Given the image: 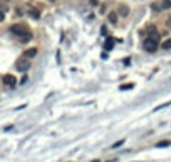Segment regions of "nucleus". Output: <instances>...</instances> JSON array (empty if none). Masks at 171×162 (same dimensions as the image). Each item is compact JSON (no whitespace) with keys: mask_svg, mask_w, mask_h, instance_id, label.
<instances>
[{"mask_svg":"<svg viewBox=\"0 0 171 162\" xmlns=\"http://www.w3.org/2000/svg\"><path fill=\"white\" fill-rule=\"evenodd\" d=\"M116 12H117V15H119V17L126 18L129 15V7L126 4H121L119 7H117V10H116Z\"/></svg>","mask_w":171,"mask_h":162,"instance_id":"obj_6","label":"nucleus"},{"mask_svg":"<svg viewBox=\"0 0 171 162\" xmlns=\"http://www.w3.org/2000/svg\"><path fill=\"white\" fill-rule=\"evenodd\" d=\"M166 25H168V29H171V17L166 20Z\"/></svg>","mask_w":171,"mask_h":162,"instance_id":"obj_20","label":"nucleus"},{"mask_svg":"<svg viewBox=\"0 0 171 162\" xmlns=\"http://www.w3.org/2000/svg\"><path fill=\"white\" fill-rule=\"evenodd\" d=\"M89 4L92 5V7H96V5H97V0H89Z\"/></svg>","mask_w":171,"mask_h":162,"instance_id":"obj_17","label":"nucleus"},{"mask_svg":"<svg viewBox=\"0 0 171 162\" xmlns=\"http://www.w3.org/2000/svg\"><path fill=\"white\" fill-rule=\"evenodd\" d=\"M29 40H32V34H30V32L27 35H24V37H20V42H24V43L29 42Z\"/></svg>","mask_w":171,"mask_h":162,"instance_id":"obj_15","label":"nucleus"},{"mask_svg":"<svg viewBox=\"0 0 171 162\" xmlns=\"http://www.w3.org/2000/svg\"><path fill=\"white\" fill-rule=\"evenodd\" d=\"M27 79H29V77H27V75H24V77H22V80H20V84H25V82H27Z\"/></svg>","mask_w":171,"mask_h":162,"instance_id":"obj_19","label":"nucleus"},{"mask_svg":"<svg viewBox=\"0 0 171 162\" xmlns=\"http://www.w3.org/2000/svg\"><path fill=\"white\" fill-rule=\"evenodd\" d=\"M161 49H163V50H170V49H171V38H166V40L161 43Z\"/></svg>","mask_w":171,"mask_h":162,"instance_id":"obj_12","label":"nucleus"},{"mask_svg":"<svg viewBox=\"0 0 171 162\" xmlns=\"http://www.w3.org/2000/svg\"><path fill=\"white\" fill-rule=\"evenodd\" d=\"M27 13H29L34 20H39V18H40V15H42V12H40L39 9H29V10H27Z\"/></svg>","mask_w":171,"mask_h":162,"instance_id":"obj_9","label":"nucleus"},{"mask_svg":"<svg viewBox=\"0 0 171 162\" xmlns=\"http://www.w3.org/2000/svg\"><path fill=\"white\" fill-rule=\"evenodd\" d=\"M158 42H159V34L158 32H151L148 35V38H144V42H143V49L146 52H149V54H154V52L158 50Z\"/></svg>","mask_w":171,"mask_h":162,"instance_id":"obj_1","label":"nucleus"},{"mask_svg":"<svg viewBox=\"0 0 171 162\" xmlns=\"http://www.w3.org/2000/svg\"><path fill=\"white\" fill-rule=\"evenodd\" d=\"M114 42H116L114 38H112V37H109V38L106 40V45H104V49H106L107 52H109V50H112V47H114Z\"/></svg>","mask_w":171,"mask_h":162,"instance_id":"obj_10","label":"nucleus"},{"mask_svg":"<svg viewBox=\"0 0 171 162\" xmlns=\"http://www.w3.org/2000/svg\"><path fill=\"white\" fill-rule=\"evenodd\" d=\"M37 54H39V49L37 47H32V49H29V50L24 52V57H27V59H34Z\"/></svg>","mask_w":171,"mask_h":162,"instance_id":"obj_8","label":"nucleus"},{"mask_svg":"<svg viewBox=\"0 0 171 162\" xmlns=\"http://www.w3.org/2000/svg\"><path fill=\"white\" fill-rule=\"evenodd\" d=\"M29 68H30V59H27V57H22L15 62V70L17 72H27Z\"/></svg>","mask_w":171,"mask_h":162,"instance_id":"obj_3","label":"nucleus"},{"mask_svg":"<svg viewBox=\"0 0 171 162\" xmlns=\"http://www.w3.org/2000/svg\"><path fill=\"white\" fill-rule=\"evenodd\" d=\"M91 162H101V161H99V159H94V161H91Z\"/></svg>","mask_w":171,"mask_h":162,"instance_id":"obj_22","label":"nucleus"},{"mask_svg":"<svg viewBox=\"0 0 171 162\" xmlns=\"http://www.w3.org/2000/svg\"><path fill=\"white\" fill-rule=\"evenodd\" d=\"M151 7H153V10H156V12H161V10H170L171 9V0H159V2H154Z\"/></svg>","mask_w":171,"mask_h":162,"instance_id":"obj_5","label":"nucleus"},{"mask_svg":"<svg viewBox=\"0 0 171 162\" xmlns=\"http://www.w3.org/2000/svg\"><path fill=\"white\" fill-rule=\"evenodd\" d=\"M133 87H134V84H133V82H129V84H123L119 89L121 90H129V89H133Z\"/></svg>","mask_w":171,"mask_h":162,"instance_id":"obj_13","label":"nucleus"},{"mask_svg":"<svg viewBox=\"0 0 171 162\" xmlns=\"http://www.w3.org/2000/svg\"><path fill=\"white\" fill-rule=\"evenodd\" d=\"M0 10H2V12H7V10H9V9H7V7H5V5H0Z\"/></svg>","mask_w":171,"mask_h":162,"instance_id":"obj_18","label":"nucleus"},{"mask_svg":"<svg viewBox=\"0 0 171 162\" xmlns=\"http://www.w3.org/2000/svg\"><path fill=\"white\" fill-rule=\"evenodd\" d=\"M117 20H119V15H117V12H114V10H112V12L107 13V22H109L111 25H116V24H117Z\"/></svg>","mask_w":171,"mask_h":162,"instance_id":"obj_7","label":"nucleus"},{"mask_svg":"<svg viewBox=\"0 0 171 162\" xmlns=\"http://www.w3.org/2000/svg\"><path fill=\"white\" fill-rule=\"evenodd\" d=\"M106 162H117V159H109V161H106Z\"/></svg>","mask_w":171,"mask_h":162,"instance_id":"obj_21","label":"nucleus"},{"mask_svg":"<svg viewBox=\"0 0 171 162\" xmlns=\"http://www.w3.org/2000/svg\"><path fill=\"white\" fill-rule=\"evenodd\" d=\"M4 20H5V13L0 10V22H4Z\"/></svg>","mask_w":171,"mask_h":162,"instance_id":"obj_16","label":"nucleus"},{"mask_svg":"<svg viewBox=\"0 0 171 162\" xmlns=\"http://www.w3.org/2000/svg\"><path fill=\"white\" fill-rule=\"evenodd\" d=\"M170 145H171V141H161L154 145V147H156V149H163V147H170Z\"/></svg>","mask_w":171,"mask_h":162,"instance_id":"obj_11","label":"nucleus"},{"mask_svg":"<svg viewBox=\"0 0 171 162\" xmlns=\"http://www.w3.org/2000/svg\"><path fill=\"white\" fill-rule=\"evenodd\" d=\"M124 142H126V141H124V139H121V141H116L114 144L111 145V149H117V147H121V145H123Z\"/></svg>","mask_w":171,"mask_h":162,"instance_id":"obj_14","label":"nucleus"},{"mask_svg":"<svg viewBox=\"0 0 171 162\" xmlns=\"http://www.w3.org/2000/svg\"><path fill=\"white\" fill-rule=\"evenodd\" d=\"M30 30H29V27L25 25V24H13L12 27H10V34H13L15 37H24V35H27Z\"/></svg>","mask_w":171,"mask_h":162,"instance_id":"obj_2","label":"nucleus"},{"mask_svg":"<svg viewBox=\"0 0 171 162\" xmlns=\"http://www.w3.org/2000/svg\"><path fill=\"white\" fill-rule=\"evenodd\" d=\"M2 84H4L5 87H9V89H15V85H17V77L12 75V74H5V75L2 77Z\"/></svg>","mask_w":171,"mask_h":162,"instance_id":"obj_4","label":"nucleus"}]
</instances>
